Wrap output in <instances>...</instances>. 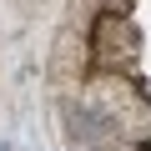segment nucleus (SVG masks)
I'll return each instance as SVG.
<instances>
[]
</instances>
